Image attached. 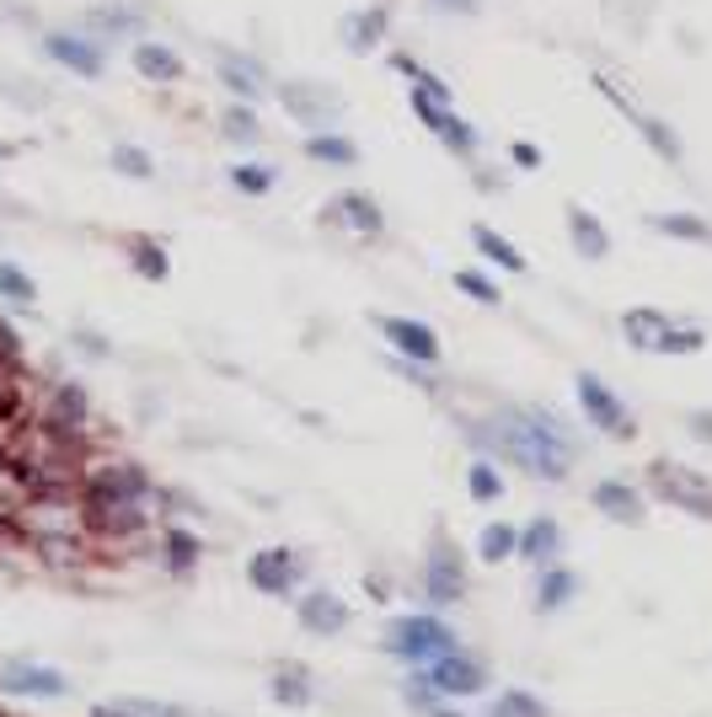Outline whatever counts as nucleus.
<instances>
[{"instance_id": "nucleus-29", "label": "nucleus", "mask_w": 712, "mask_h": 717, "mask_svg": "<svg viewBox=\"0 0 712 717\" xmlns=\"http://www.w3.org/2000/svg\"><path fill=\"white\" fill-rule=\"evenodd\" d=\"M306 156L317 161V166H359V145L348 139V134H337V129H311L306 134Z\"/></svg>"}, {"instance_id": "nucleus-44", "label": "nucleus", "mask_w": 712, "mask_h": 717, "mask_svg": "<svg viewBox=\"0 0 712 717\" xmlns=\"http://www.w3.org/2000/svg\"><path fill=\"white\" fill-rule=\"evenodd\" d=\"M124 707L134 717H198L194 707H177V702H156V696H124Z\"/></svg>"}, {"instance_id": "nucleus-37", "label": "nucleus", "mask_w": 712, "mask_h": 717, "mask_svg": "<svg viewBox=\"0 0 712 717\" xmlns=\"http://www.w3.org/2000/svg\"><path fill=\"white\" fill-rule=\"evenodd\" d=\"M648 225L659 231V236H670V242H712V225L702 214H648Z\"/></svg>"}, {"instance_id": "nucleus-39", "label": "nucleus", "mask_w": 712, "mask_h": 717, "mask_svg": "<svg viewBox=\"0 0 712 717\" xmlns=\"http://www.w3.org/2000/svg\"><path fill=\"white\" fill-rule=\"evenodd\" d=\"M482 717H552V707L541 702V696H530V691H499Z\"/></svg>"}, {"instance_id": "nucleus-27", "label": "nucleus", "mask_w": 712, "mask_h": 717, "mask_svg": "<svg viewBox=\"0 0 712 717\" xmlns=\"http://www.w3.org/2000/svg\"><path fill=\"white\" fill-rule=\"evenodd\" d=\"M220 86L236 97V102H258L262 97V65L253 54H231L220 49Z\"/></svg>"}, {"instance_id": "nucleus-15", "label": "nucleus", "mask_w": 712, "mask_h": 717, "mask_svg": "<svg viewBox=\"0 0 712 717\" xmlns=\"http://www.w3.org/2000/svg\"><path fill=\"white\" fill-rule=\"evenodd\" d=\"M407 102H413V113H418V124L434 134L451 156H461V161H471L477 156V145H482V134L471 129L455 108H440V102H429V97H418V91H407Z\"/></svg>"}, {"instance_id": "nucleus-21", "label": "nucleus", "mask_w": 712, "mask_h": 717, "mask_svg": "<svg viewBox=\"0 0 712 717\" xmlns=\"http://www.w3.org/2000/svg\"><path fill=\"white\" fill-rule=\"evenodd\" d=\"M156 557L167 563L172 579H188L198 568V557H204V541H198L194 530H183L177 520H161L156 524Z\"/></svg>"}, {"instance_id": "nucleus-36", "label": "nucleus", "mask_w": 712, "mask_h": 717, "mask_svg": "<svg viewBox=\"0 0 712 717\" xmlns=\"http://www.w3.org/2000/svg\"><path fill=\"white\" fill-rule=\"evenodd\" d=\"M130 268L139 273V279L161 284V279L172 273V258H167V247H161V242H150V236H134V242H130Z\"/></svg>"}, {"instance_id": "nucleus-34", "label": "nucleus", "mask_w": 712, "mask_h": 717, "mask_svg": "<svg viewBox=\"0 0 712 717\" xmlns=\"http://www.w3.org/2000/svg\"><path fill=\"white\" fill-rule=\"evenodd\" d=\"M466 493H471V504H499L510 487H504V466L488 456H477L466 466Z\"/></svg>"}, {"instance_id": "nucleus-14", "label": "nucleus", "mask_w": 712, "mask_h": 717, "mask_svg": "<svg viewBox=\"0 0 712 717\" xmlns=\"http://www.w3.org/2000/svg\"><path fill=\"white\" fill-rule=\"evenodd\" d=\"M322 225H343L359 242H381L386 236V209H381V198H370L365 188H343L322 209Z\"/></svg>"}, {"instance_id": "nucleus-35", "label": "nucleus", "mask_w": 712, "mask_h": 717, "mask_svg": "<svg viewBox=\"0 0 712 717\" xmlns=\"http://www.w3.org/2000/svg\"><path fill=\"white\" fill-rule=\"evenodd\" d=\"M108 166H113L119 177H130V183H150V177H156V156H150L145 145H130V139H119V145L108 150Z\"/></svg>"}, {"instance_id": "nucleus-18", "label": "nucleus", "mask_w": 712, "mask_h": 717, "mask_svg": "<svg viewBox=\"0 0 712 717\" xmlns=\"http://www.w3.org/2000/svg\"><path fill=\"white\" fill-rule=\"evenodd\" d=\"M600 91H605V97H611V102H616V108H622V113H627V119L638 124V134H643V139H648V150H653L659 161H670V166H680V161H686V145H680V134L670 129L664 119H653V113H643V108H638L633 97H622V91H616L611 81H600Z\"/></svg>"}, {"instance_id": "nucleus-4", "label": "nucleus", "mask_w": 712, "mask_h": 717, "mask_svg": "<svg viewBox=\"0 0 712 717\" xmlns=\"http://www.w3.org/2000/svg\"><path fill=\"white\" fill-rule=\"evenodd\" d=\"M648 493L691 520L712 524V477L686 466V460H648Z\"/></svg>"}, {"instance_id": "nucleus-10", "label": "nucleus", "mask_w": 712, "mask_h": 717, "mask_svg": "<svg viewBox=\"0 0 712 717\" xmlns=\"http://www.w3.org/2000/svg\"><path fill=\"white\" fill-rule=\"evenodd\" d=\"M38 423H44L49 434H60V440L86 445V429H91V396H86V386H81V381H54V386L44 392Z\"/></svg>"}, {"instance_id": "nucleus-45", "label": "nucleus", "mask_w": 712, "mask_h": 717, "mask_svg": "<svg viewBox=\"0 0 712 717\" xmlns=\"http://www.w3.org/2000/svg\"><path fill=\"white\" fill-rule=\"evenodd\" d=\"M429 11H440V16H477L482 0H429Z\"/></svg>"}, {"instance_id": "nucleus-30", "label": "nucleus", "mask_w": 712, "mask_h": 717, "mask_svg": "<svg viewBox=\"0 0 712 717\" xmlns=\"http://www.w3.org/2000/svg\"><path fill=\"white\" fill-rule=\"evenodd\" d=\"M0 306H11V311H33L38 306V279L11 258H0Z\"/></svg>"}, {"instance_id": "nucleus-41", "label": "nucleus", "mask_w": 712, "mask_h": 717, "mask_svg": "<svg viewBox=\"0 0 712 717\" xmlns=\"http://www.w3.org/2000/svg\"><path fill=\"white\" fill-rule=\"evenodd\" d=\"M702 348H708V332H702V326H691V322H680V317H675V326H670V332H664V343H659V354H664V359H686V354H702Z\"/></svg>"}, {"instance_id": "nucleus-5", "label": "nucleus", "mask_w": 712, "mask_h": 717, "mask_svg": "<svg viewBox=\"0 0 712 717\" xmlns=\"http://www.w3.org/2000/svg\"><path fill=\"white\" fill-rule=\"evenodd\" d=\"M574 396H579V412H584V423H589L594 434H605V440H638V418H633V407L616 396V386H611L605 375L579 370V375H574Z\"/></svg>"}, {"instance_id": "nucleus-17", "label": "nucleus", "mask_w": 712, "mask_h": 717, "mask_svg": "<svg viewBox=\"0 0 712 717\" xmlns=\"http://www.w3.org/2000/svg\"><path fill=\"white\" fill-rule=\"evenodd\" d=\"M75 27L113 49V44H134V38H145V11H139V5H86Z\"/></svg>"}, {"instance_id": "nucleus-28", "label": "nucleus", "mask_w": 712, "mask_h": 717, "mask_svg": "<svg viewBox=\"0 0 712 717\" xmlns=\"http://www.w3.org/2000/svg\"><path fill=\"white\" fill-rule=\"evenodd\" d=\"M0 102L22 108V113H44L54 102V91L38 81V75H22V70H0Z\"/></svg>"}, {"instance_id": "nucleus-12", "label": "nucleus", "mask_w": 712, "mask_h": 717, "mask_svg": "<svg viewBox=\"0 0 712 717\" xmlns=\"http://www.w3.org/2000/svg\"><path fill=\"white\" fill-rule=\"evenodd\" d=\"M348 621H354V610H348V599L337 589H300L295 594V627L306 638H322V643L327 638H343Z\"/></svg>"}, {"instance_id": "nucleus-32", "label": "nucleus", "mask_w": 712, "mask_h": 717, "mask_svg": "<svg viewBox=\"0 0 712 717\" xmlns=\"http://www.w3.org/2000/svg\"><path fill=\"white\" fill-rule=\"evenodd\" d=\"M471 247L493 262V268H504V273H525V252H519L510 236H499L493 225H471Z\"/></svg>"}, {"instance_id": "nucleus-19", "label": "nucleus", "mask_w": 712, "mask_h": 717, "mask_svg": "<svg viewBox=\"0 0 712 717\" xmlns=\"http://www.w3.org/2000/svg\"><path fill=\"white\" fill-rule=\"evenodd\" d=\"M579 589H584L579 568H568L563 557H557V563H541V568H536V594H530V599H536V616H552V610L574 605Z\"/></svg>"}, {"instance_id": "nucleus-1", "label": "nucleus", "mask_w": 712, "mask_h": 717, "mask_svg": "<svg viewBox=\"0 0 712 717\" xmlns=\"http://www.w3.org/2000/svg\"><path fill=\"white\" fill-rule=\"evenodd\" d=\"M461 434L477 456L499 460L504 471H519L530 482H568L579 466L584 445L574 434V423L552 407H493L488 418H461Z\"/></svg>"}, {"instance_id": "nucleus-42", "label": "nucleus", "mask_w": 712, "mask_h": 717, "mask_svg": "<svg viewBox=\"0 0 712 717\" xmlns=\"http://www.w3.org/2000/svg\"><path fill=\"white\" fill-rule=\"evenodd\" d=\"M455 289H461V295H471L477 306H504L499 284H493L488 273H477V268H455Z\"/></svg>"}, {"instance_id": "nucleus-49", "label": "nucleus", "mask_w": 712, "mask_h": 717, "mask_svg": "<svg viewBox=\"0 0 712 717\" xmlns=\"http://www.w3.org/2000/svg\"><path fill=\"white\" fill-rule=\"evenodd\" d=\"M429 717H471V713H461L455 702H440V707H434V713H429Z\"/></svg>"}, {"instance_id": "nucleus-48", "label": "nucleus", "mask_w": 712, "mask_h": 717, "mask_svg": "<svg viewBox=\"0 0 712 717\" xmlns=\"http://www.w3.org/2000/svg\"><path fill=\"white\" fill-rule=\"evenodd\" d=\"M91 717H134L124 707V696H113V702H91Z\"/></svg>"}, {"instance_id": "nucleus-23", "label": "nucleus", "mask_w": 712, "mask_h": 717, "mask_svg": "<svg viewBox=\"0 0 712 717\" xmlns=\"http://www.w3.org/2000/svg\"><path fill=\"white\" fill-rule=\"evenodd\" d=\"M130 60L134 70L145 75V81H156V86H177L183 81V54L172 49V44H156V38H134L130 44Z\"/></svg>"}, {"instance_id": "nucleus-3", "label": "nucleus", "mask_w": 712, "mask_h": 717, "mask_svg": "<svg viewBox=\"0 0 712 717\" xmlns=\"http://www.w3.org/2000/svg\"><path fill=\"white\" fill-rule=\"evenodd\" d=\"M418 594L429 610H451L471 594V573H466V557L451 535H429V552H423V568H418Z\"/></svg>"}, {"instance_id": "nucleus-22", "label": "nucleus", "mask_w": 712, "mask_h": 717, "mask_svg": "<svg viewBox=\"0 0 712 717\" xmlns=\"http://www.w3.org/2000/svg\"><path fill=\"white\" fill-rule=\"evenodd\" d=\"M386 27H391V11H386V5L348 11V16H343V49H348L354 60H365L370 49H381V44H386Z\"/></svg>"}, {"instance_id": "nucleus-13", "label": "nucleus", "mask_w": 712, "mask_h": 717, "mask_svg": "<svg viewBox=\"0 0 712 717\" xmlns=\"http://www.w3.org/2000/svg\"><path fill=\"white\" fill-rule=\"evenodd\" d=\"M376 326L391 343V354H402L413 364H429V370L445 364V343H440V332L429 322H418V317H376Z\"/></svg>"}, {"instance_id": "nucleus-11", "label": "nucleus", "mask_w": 712, "mask_h": 717, "mask_svg": "<svg viewBox=\"0 0 712 717\" xmlns=\"http://www.w3.org/2000/svg\"><path fill=\"white\" fill-rule=\"evenodd\" d=\"M279 108L300 124V129H332L343 119V97L327 91L317 81H284L279 86Z\"/></svg>"}, {"instance_id": "nucleus-6", "label": "nucleus", "mask_w": 712, "mask_h": 717, "mask_svg": "<svg viewBox=\"0 0 712 717\" xmlns=\"http://www.w3.org/2000/svg\"><path fill=\"white\" fill-rule=\"evenodd\" d=\"M70 675L44 664V658H27V653H0V696L11 702H65Z\"/></svg>"}, {"instance_id": "nucleus-31", "label": "nucleus", "mask_w": 712, "mask_h": 717, "mask_svg": "<svg viewBox=\"0 0 712 717\" xmlns=\"http://www.w3.org/2000/svg\"><path fill=\"white\" fill-rule=\"evenodd\" d=\"M515 546H519V524H510V520H488L477 530V563H488V568L510 563Z\"/></svg>"}, {"instance_id": "nucleus-43", "label": "nucleus", "mask_w": 712, "mask_h": 717, "mask_svg": "<svg viewBox=\"0 0 712 717\" xmlns=\"http://www.w3.org/2000/svg\"><path fill=\"white\" fill-rule=\"evenodd\" d=\"M70 348L86 354V359H113V343L102 332H91V326H70Z\"/></svg>"}, {"instance_id": "nucleus-46", "label": "nucleus", "mask_w": 712, "mask_h": 717, "mask_svg": "<svg viewBox=\"0 0 712 717\" xmlns=\"http://www.w3.org/2000/svg\"><path fill=\"white\" fill-rule=\"evenodd\" d=\"M510 161L525 166V172H536V166H541V150H536V145H525V139H515V145H510Z\"/></svg>"}, {"instance_id": "nucleus-24", "label": "nucleus", "mask_w": 712, "mask_h": 717, "mask_svg": "<svg viewBox=\"0 0 712 717\" xmlns=\"http://www.w3.org/2000/svg\"><path fill=\"white\" fill-rule=\"evenodd\" d=\"M268 696H273L279 707H317V675H311L306 664L284 658V664L268 675Z\"/></svg>"}, {"instance_id": "nucleus-8", "label": "nucleus", "mask_w": 712, "mask_h": 717, "mask_svg": "<svg viewBox=\"0 0 712 717\" xmlns=\"http://www.w3.org/2000/svg\"><path fill=\"white\" fill-rule=\"evenodd\" d=\"M38 54L54 60L60 70H70V75H81V81H102L108 75V44H97L81 27H49L38 38Z\"/></svg>"}, {"instance_id": "nucleus-26", "label": "nucleus", "mask_w": 712, "mask_h": 717, "mask_svg": "<svg viewBox=\"0 0 712 717\" xmlns=\"http://www.w3.org/2000/svg\"><path fill=\"white\" fill-rule=\"evenodd\" d=\"M568 242L584 262H605L611 258V231L600 225V214H589L584 203H568Z\"/></svg>"}, {"instance_id": "nucleus-33", "label": "nucleus", "mask_w": 712, "mask_h": 717, "mask_svg": "<svg viewBox=\"0 0 712 717\" xmlns=\"http://www.w3.org/2000/svg\"><path fill=\"white\" fill-rule=\"evenodd\" d=\"M220 139H231V145H242V150H253L262 145V119L253 102H231L225 113H220Z\"/></svg>"}, {"instance_id": "nucleus-47", "label": "nucleus", "mask_w": 712, "mask_h": 717, "mask_svg": "<svg viewBox=\"0 0 712 717\" xmlns=\"http://www.w3.org/2000/svg\"><path fill=\"white\" fill-rule=\"evenodd\" d=\"M686 429L702 440V445H712V412L708 407H697V412H686Z\"/></svg>"}, {"instance_id": "nucleus-16", "label": "nucleus", "mask_w": 712, "mask_h": 717, "mask_svg": "<svg viewBox=\"0 0 712 717\" xmlns=\"http://www.w3.org/2000/svg\"><path fill=\"white\" fill-rule=\"evenodd\" d=\"M589 509L605 515L611 524L638 530V524L648 520V493L638 487V482H627V477H600V482L589 487Z\"/></svg>"}, {"instance_id": "nucleus-38", "label": "nucleus", "mask_w": 712, "mask_h": 717, "mask_svg": "<svg viewBox=\"0 0 712 717\" xmlns=\"http://www.w3.org/2000/svg\"><path fill=\"white\" fill-rule=\"evenodd\" d=\"M231 188L247 198H262L279 188V166H268V161H236L231 166Z\"/></svg>"}, {"instance_id": "nucleus-40", "label": "nucleus", "mask_w": 712, "mask_h": 717, "mask_svg": "<svg viewBox=\"0 0 712 717\" xmlns=\"http://www.w3.org/2000/svg\"><path fill=\"white\" fill-rule=\"evenodd\" d=\"M402 702H407V713H434L445 696L434 691V680H429V669H407V680H402Z\"/></svg>"}, {"instance_id": "nucleus-9", "label": "nucleus", "mask_w": 712, "mask_h": 717, "mask_svg": "<svg viewBox=\"0 0 712 717\" xmlns=\"http://www.w3.org/2000/svg\"><path fill=\"white\" fill-rule=\"evenodd\" d=\"M429 680H434V691H440L445 702H471V696H488V691H493V669H488V658L471 653V648L440 653V658L429 664Z\"/></svg>"}, {"instance_id": "nucleus-20", "label": "nucleus", "mask_w": 712, "mask_h": 717, "mask_svg": "<svg viewBox=\"0 0 712 717\" xmlns=\"http://www.w3.org/2000/svg\"><path fill=\"white\" fill-rule=\"evenodd\" d=\"M563 546H568V530L552 520V515H536V520L519 524L515 557H519V563H530V568H541V563H557V557H563Z\"/></svg>"}, {"instance_id": "nucleus-2", "label": "nucleus", "mask_w": 712, "mask_h": 717, "mask_svg": "<svg viewBox=\"0 0 712 717\" xmlns=\"http://www.w3.org/2000/svg\"><path fill=\"white\" fill-rule=\"evenodd\" d=\"M461 648V632H455L445 616L434 610H418V616H391L386 632H381V653L396 658L402 669H429L440 653Z\"/></svg>"}, {"instance_id": "nucleus-50", "label": "nucleus", "mask_w": 712, "mask_h": 717, "mask_svg": "<svg viewBox=\"0 0 712 717\" xmlns=\"http://www.w3.org/2000/svg\"><path fill=\"white\" fill-rule=\"evenodd\" d=\"M5 156H11V145H0V161H5Z\"/></svg>"}, {"instance_id": "nucleus-25", "label": "nucleus", "mask_w": 712, "mask_h": 717, "mask_svg": "<svg viewBox=\"0 0 712 717\" xmlns=\"http://www.w3.org/2000/svg\"><path fill=\"white\" fill-rule=\"evenodd\" d=\"M670 326H675V317L659 311V306H633V311H622V337H627V348H638V354H659V343H664Z\"/></svg>"}, {"instance_id": "nucleus-7", "label": "nucleus", "mask_w": 712, "mask_h": 717, "mask_svg": "<svg viewBox=\"0 0 712 717\" xmlns=\"http://www.w3.org/2000/svg\"><path fill=\"white\" fill-rule=\"evenodd\" d=\"M306 557L295 552V546H258L253 557H247V584L268 594V599H295L300 589H306Z\"/></svg>"}]
</instances>
